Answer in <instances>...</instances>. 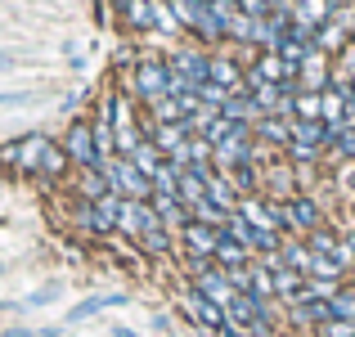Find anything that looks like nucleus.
<instances>
[{
  "label": "nucleus",
  "mask_w": 355,
  "mask_h": 337,
  "mask_svg": "<svg viewBox=\"0 0 355 337\" xmlns=\"http://www.w3.org/2000/svg\"><path fill=\"white\" fill-rule=\"evenodd\" d=\"M148 139L162 148V157H171L175 148H184V139H193V126H189V121H175V126H153V135H148Z\"/></svg>",
  "instance_id": "14"
},
{
  "label": "nucleus",
  "mask_w": 355,
  "mask_h": 337,
  "mask_svg": "<svg viewBox=\"0 0 355 337\" xmlns=\"http://www.w3.org/2000/svg\"><path fill=\"white\" fill-rule=\"evenodd\" d=\"M198 99H202V104H207V108H225V99H230V90H220L216 86V81H202V86H198Z\"/></svg>",
  "instance_id": "34"
},
{
  "label": "nucleus",
  "mask_w": 355,
  "mask_h": 337,
  "mask_svg": "<svg viewBox=\"0 0 355 337\" xmlns=\"http://www.w3.org/2000/svg\"><path fill=\"white\" fill-rule=\"evenodd\" d=\"M293 121H324V95L302 90V95L293 99Z\"/></svg>",
  "instance_id": "22"
},
{
  "label": "nucleus",
  "mask_w": 355,
  "mask_h": 337,
  "mask_svg": "<svg viewBox=\"0 0 355 337\" xmlns=\"http://www.w3.org/2000/svg\"><path fill=\"white\" fill-rule=\"evenodd\" d=\"M211 81L220 90H230V95H248V68H239L225 54H211Z\"/></svg>",
  "instance_id": "8"
},
{
  "label": "nucleus",
  "mask_w": 355,
  "mask_h": 337,
  "mask_svg": "<svg viewBox=\"0 0 355 337\" xmlns=\"http://www.w3.org/2000/svg\"><path fill=\"white\" fill-rule=\"evenodd\" d=\"M288 207H293V225H297V234H311V230H320V202L311 198V193H297L293 202H288Z\"/></svg>",
  "instance_id": "17"
},
{
  "label": "nucleus",
  "mask_w": 355,
  "mask_h": 337,
  "mask_svg": "<svg viewBox=\"0 0 355 337\" xmlns=\"http://www.w3.org/2000/svg\"><path fill=\"white\" fill-rule=\"evenodd\" d=\"M180 239H184V248H189V257H207V261H216V248H220V239H225V234L211 230V225L189 221V225L180 230Z\"/></svg>",
  "instance_id": "7"
},
{
  "label": "nucleus",
  "mask_w": 355,
  "mask_h": 337,
  "mask_svg": "<svg viewBox=\"0 0 355 337\" xmlns=\"http://www.w3.org/2000/svg\"><path fill=\"white\" fill-rule=\"evenodd\" d=\"M0 63H5V54H0Z\"/></svg>",
  "instance_id": "41"
},
{
  "label": "nucleus",
  "mask_w": 355,
  "mask_h": 337,
  "mask_svg": "<svg viewBox=\"0 0 355 337\" xmlns=\"http://www.w3.org/2000/svg\"><path fill=\"white\" fill-rule=\"evenodd\" d=\"M180 302H184V311H189V320L198 324L202 333H220V329H230V315H225V306H216V302H207V297L198 293V288H184L180 293Z\"/></svg>",
  "instance_id": "4"
},
{
  "label": "nucleus",
  "mask_w": 355,
  "mask_h": 337,
  "mask_svg": "<svg viewBox=\"0 0 355 337\" xmlns=\"http://www.w3.org/2000/svg\"><path fill=\"white\" fill-rule=\"evenodd\" d=\"M266 198H270V202H293V198H297V175H293V166H288V162H270Z\"/></svg>",
  "instance_id": "10"
},
{
  "label": "nucleus",
  "mask_w": 355,
  "mask_h": 337,
  "mask_svg": "<svg viewBox=\"0 0 355 337\" xmlns=\"http://www.w3.org/2000/svg\"><path fill=\"white\" fill-rule=\"evenodd\" d=\"M220 117L239 121V126H257L266 112L257 108V99H252V95H230V99H225V108H220Z\"/></svg>",
  "instance_id": "15"
},
{
  "label": "nucleus",
  "mask_w": 355,
  "mask_h": 337,
  "mask_svg": "<svg viewBox=\"0 0 355 337\" xmlns=\"http://www.w3.org/2000/svg\"><path fill=\"white\" fill-rule=\"evenodd\" d=\"M68 166H72V157L63 153V144H50V148H45V162H41V175H45V180H54V175H63Z\"/></svg>",
  "instance_id": "29"
},
{
  "label": "nucleus",
  "mask_w": 355,
  "mask_h": 337,
  "mask_svg": "<svg viewBox=\"0 0 355 337\" xmlns=\"http://www.w3.org/2000/svg\"><path fill=\"white\" fill-rule=\"evenodd\" d=\"M234 337H248V333H239V329H234Z\"/></svg>",
  "instance_id": "40"
},
{
  "label": "nucleus",
  "mask_w": 355,
  "mask_h": 337,
  "mask_svg": "<svg viewBox=\"0 0 355 337\" xmlns=\"http://www.w3.org/2000/svg\"><path fill=\"white\" fill-rule=\"evenodd\" d=\"M320 337H355V324L351 320H329L320 329Z\"/></svg>",
  "instance_id": "38"
},
{
  "label": "nucleus",
  "mask_w": 355,
  "mask_h": 337,
  "mask_svg": "<svg viewBox=\"0 0 355 337\" xmlns=\"http://www.w3.org/2000/svg\"><path fill=\"white\" fill-rule=\"evenodd\" d=\"M166 68L180 72V77H189L193 86H202V81H211V54H202V50H175L171 59H166Z\"/></svg>",
  "instance_id": "6"
},
{
  "label": "nucleus",
  "mask_w": 355,
  "mask_h": 337,
  "mask_svg": "<svg viewBox=\"0 0 355 337\" xmlns=\"http://www.w3.org/2000/svg\"><path fill=\"white\" fill-rule=\"evenodd\" d=\"M148 202H153V211H157V221H162V225H166V230H171V234H180V230H184V225H189V221H193V211H189V207H184V202H180V198H166V193H153V198H148Z\"/></svg>",
  "instance_id": "11"
},
{
  "label": "nucleus",
  "mask_w": 355,
  "mask_h": 337,
  "mask_svg": "<svg viewBox=\"0 0 355 337\" xmlns=\"http://www.w3.org/2000/svg\"><path fill=\"white\" fill-rule=\"evenodd\" d=\"M113 337H135V333H130V329H113Z\"/></svg>",
  "instance_id": "39"
},
{
  "label": "nucleus",
  "mask_w": 355,
  "mask_h": 337,
  "mask_svg": "<svg viewBox=\"0 0 355 337\" xmlns=\"http://www.w3.org/2000/svg\"><path fill=\"white\" fill-rule=\"evenodd\" d=\"M148 117H153V126H175V121H189L180 108V99H157V104H148Z\"/></svg>",
  "instance_id": "23"
},
{
  "label": "nucleus",
  "mask_w": 355,
  "mask_h": 337,
  "mask_svg": "<svg viewBox=\"0 0 355 337\" xmlns=\"http://www.w3.org/2000/svg\"><path fill=\"white\" fill-rule=\"evenodd\" d=\"M130 95L144 108L171 95V68H166V59H139L135 72H130Z\"/></svg>",
  "instance_id": "1"
},
{
  "label": "nucleus",
  "mask_w": 355,
  "mask_h": 337,
  "mask_svg": "<svg viewBox=\"0 0 355 337\" xmlns=\"http://www.w3.org/2000/svg\"><path fill=\"white\" fill-rule=\"evenodd\" d=\"M252 135L266 139L270 148H288L293 144V117H279V112H266V117L252 126Z\"/></svg>",
  "instance_id": "9"
},
{
  "label": "nucleus",
  "mask_w": 355,
  "mask_h": 337,
  "mask_svg": "<svg viewBox=\"0 0 355 337\" xmlns=\"http://www.w3.org/2000/svg\"><path fill=\"white\" fill-rule=\"evenodd\" d=\"M63 153L72 157L77 171H99V148H95V130L90 121H72L68 135H63Z\"/></svg>",
  "instance_id": "3"
},
{
  "label": "nucleus",
  "mask_w": 355,
  "mask_h": 337,
  "mask_svg": "<svg viewBox=\"0 0 355 337\" xmlns=\"http://www.w3.org/2000/svg\"><path fill=\"white\" fill-rule=\"evenodd\" d=\"M333 14H338L333 0H297L293 5V23H306V27H324Z\"/></svg>",
  "instance_id": "13"
},
{
  "label": "nucleus",
  "mask_w": 355,
  "mask_h": 337,
  "mask_svg": "<svg viewBox=\"0 0 355 337\" xmlns=\"http://www.w3.org/2000/svg\"><path fill=\"white\" fill-rule=\"evenodd\" d=\"M279 261H284L288 270H297V275H311L315 252H311V243H302V239H284V248H279Z\"/></svg>",
  "instance_id": "18"
},
{
  "label": "nucleus",
  "mask_w": 355,
  "mask_h": 337,
  "mask_svg": "<svg viewBox=\"0 0 355 337\" xmlns=\"http://www.w3.org/2000/svg\"><path fill=\"white\" fill-rule=\"evenodd\" d=\"M202 198H207V180L198 171H180V202L184 207H198Z\"/></svg>",
  "instance_id": "25"
},
{
  "label": "nucleus",
  "mask_w": 355,
  "mask_h": 337,
  "mask_svg": "<svg viewBox=\"0 0 355 337\" xmlns=\"http://www.w3.org/2000/svg\"><path fill=\"white\" fill-rule=\"evenodd\" d=\"M99 171L108 175L113 193H121V198H130V202H148V198H153V180H148L130 157H108Z\"/></svg>",
  "instance_id": "2"
},
{
  "label": "nucleus",
  "mask_w": 355,
  "mask_h": 337,
  "mask_svg": "<svg viewBox=\"0 0 355 337\" xmlns=\"http://www.w3.org/2000/svg\"><path fill=\"white\" fill-rule=\"evenodd\" d=\"M121 302H126V297H90V302H81L68 320H90V315H99L104 306H121Z\"/></svg>",
  "instance_id": "32"
},
{
  "label": "nucleus",
  "mask_w": 355,
  "mask_h": 337,
  "mask_svg": "<svg viewBox=\"0 0 355 337\" xmlns=\"http://www.w3.org/2000/svg\"><path fill=\"white\" fill-rule=\"evenodd\" d=\"M45 148H50V139H45V135H23V139H18V171H27V175H41Z\"/></svg>",
  "instance_id": "12"
},
{
  "label": "nucleus",
  "mask_w": 355,
  "mask_h": 337,
  "mask_svg": "<svg viewBox=\"0 0 355 337\" xmlns=\"http://www.w3.org/2000/svg\"><path fill=\"white\" fill-rule=\"evenodd\" d=\"M306 243H311V252H315V257H338L342 234H338V230H329V225H320V230H311V234H306Z\"/></svg>",
  "instance_id": "21"
},
{
  "label": "nucleus",
  "mask_w": 355,
  "mask_h": 337,
  "mask_svg": "<svg viewBox=\"0 0 355 337\" xmlns=\"http://www.w3.org/2000/svg\"><path fill=\"white\" fill-rule=\"evenodd\" d=\"M252 72H257L261 81H275V86H284V81H297L293 72H288V63L279 59L275 50H261V54H257V63H252Z\"/></svg>",
  "instance_id": "16"
},
{
  "label": "nucleus",
  "mask_w": 355,
  "mask_h": 337,
  "mask_svg": "<svg viewBox=\"0 0 355 337\" xmlns=\"http://www.w3.org/2000/svg\"><path fill=\"white\" fill-rule=\"evenodd\" d=\"M153 193H166V198H180V171L171 162H162V171L153 175Z\"/></svg>",
  "instance_id": "30"
},
{
  "label": "nucleus",
  "mask_w": 355,
  "mask_h": 337,
  "mask_svg": "<svg viewBox=\"0 0 355 337\" xmlns=\"http://www.w3.org/2000/svg\"><path fill=\"white\" fill-rule=\"evenodd\" d=\"M333 157H342V162H355V126H347L338 135V144H333Z\"/></svg>",
  "instance_id": "36"
},
{
  "label": "nucleus",
  "mask_w": 355,
  "mask_h": 337,
  "mask_svg": "<svg viewBox=\"0 0 355 337\" xmlns=\"http://www.w3.org/2000/svg\"><path fill=\"white\" fill-rule=\"evenodd\" d=\"M225 239H234V243H243V248L252 252V239H257V230H252V225H248V221H243L239 211H234V216L225 221Z\"/></svg>",
  "instance_id": "31"
},
{
  "label": "nucleus",
  "mask_w": 355,
  "mask_h": 337,
  "mask_svg": "<svg viewBox=\"0 0 355 337\" xmlns=\"http://www.w3.org/2000/svg\"><path fill=\"white\" fill-rule=\"evenodd\" d=\"M293 5H297V0H293Z\"/></svg>",
  "instance_id": "42"
},
{
  "label": "nucleus",
  "mask_w": 355,
  "mask_h": 337,
  "mask_svg": "<svg viewBox=\"0 0 355 337\" xmlns=\"http://www.w3.org/2000/svg\"><path fill=\"white\" fill-rule=\"evenodd\" d=\"M216 266H220V270L252 266V252L243 248V243H234V239H220V248H216Z\"/></svg>",
  "instance_id": "19"
},
{
  "label": "nucleus",
  "mask_w": 355,
  "mask_h": 337,
  "mask_svg": "<svg viewBox=\"0 0 355 337\" xmlns=\"http://www.w3.org/2000/svg\"><path fill=\"white\" fill-rule=\"evenodd\" d=\"M252 297H261V302H270L275 297V270L266 266V261H252Z\"/></svg>",
  "instance_id": "26"
},
{
  "label": "nucleus",
  "mask_w": 355,
  "mask_h": 337,
  "mask_svg": "<svg viewBox=\"0 0 355 337\" xmlns=\"http://www.w3.org/2000/svg\"><path fill=\"white\" fill-rule=\"evenodd\" d=\"M148 230H166V225L157 221L153 202H130V198H126V207H121V225H117V234H126L130 243H139Z\"/></svg>",
  "instance_id": "5"
},
{
  "label": "nucleus",
  "mask_w": 355,
  "mask_h": 337,
  "mask_svg": "<svg viewBox=\"0 0 355 337\" xmlns=\"http://www.w3.org/2000/svg\"><path fill=\"white\" fill-rule=\"evenodd\" d=\"M239 9L248 18H270V14H275V5H270V0H239Z\"/></svg>",
  "instance_id": "37"
},
{
  "label": "nucleus",
  "mask_w": 355,
  "mask_h": 337,
  "mask_svg": "<svg viewBox=\"0 0 355 337\" xmlns=\"http://www.w3.org/2000/svg\"><path fill=\"white\" fill-rule=\"evenodd\" d=\"M329 306H333V320H351L355 324V293H351V288H342Z\"/></svg>",
  "instance_id": "33"
},
{
  "label": "nucleus",
  "mask_w": 355,
  "mask_h": 337,
  "mask_svg": "<svg viewBox=\"0 0 355 337\" xmlns=\"http://www.w3.org/2000/svg\"><path fill=\"white\" fill-rule=\"evenodd\" d=\"M284 153L293 157L297 166H315V162H320V153H324V148H311V144H288Z\"/></svg>",
  "instance_id": "35"
},
{
  "label": "nucleus",
  "mask_w": 355,
  "mask_h": 337,
  "mask_svg": "<svg viewBox=\"0 0 355 337\" xmlns=\"http://www.w3.org/2000/svg\"><path fill=\"white\" fill-rule=\"evenodd\" d=\"M81 198L86 202H99V198H108V193H113V184H108V175L104 171H81Z\"/></svg>",
  "instance_id": "24"
},
{
  "label": "nucleus",
  "mask_w": 355,
  "mask_h": 337,
  "mask_svg": "<svg viewBox=\"0 0 355 337\" xmlns=\"http://www.w3.org/2000/svg\"><path fill=\"white\" fill-rule=\"evenodd\" d=\"M189 211H193V221H198V225H211V230H220V234H225V221L234 216V211H220L211 198H202L198 207H189Z\"/></svg>",
  "instance_id": "27"
},
{
  "label": "nucleus",
  "mask_w": 355,
  "mask_h": 337,
  "mask_svg": "<svg viewBox=\"0 0 355 337\" xmlns=\"http://www.w3.org/2000/svg\"><path fill=\"white\" fill-rule=\"evenodd\" d=\"M130 162H135V166H139V171H144V175H148V180H153V175H157V171H162V162H166V157H162V148H157V144H153V139H144V144H139V148H135V153H130Z\"/></svg>",
  "instance_id": "20"
},
{
  "label": "nucleus",
  "mask_w": 355,
  "mask_h": 337,
  "mask_svg": "<svg viewBox=\"0 0 355 337\" xmlns=\"http://www.w3.org/2000/svg\"><path fill=\"white\" fill-rule=\"evenodd\" d=\"M135 248L144 252V257H166V252H171V230H148Z\"/></svg>",
  "instance_id": "28"
}]
</instances>
